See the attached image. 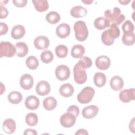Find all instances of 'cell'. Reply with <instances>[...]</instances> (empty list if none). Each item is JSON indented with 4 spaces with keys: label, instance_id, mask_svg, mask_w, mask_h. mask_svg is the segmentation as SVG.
I'll return each instance as SVG.
<instances>
[{
    "label": "cell",
    "instance_id": "obj_1",
    "mask_svg": "<svg viewBox=\"0 0 135 135\" xmlns=\"http://www.w3.org/2000/svg\"><path fill=\"white\" fill-rule=\"evenodd\" d=\"M104 16L110 23H114L119 25L125 20V16L121 14V10L118 7L113 8L112 9H107L104 12Z\"/></svg>",
    "mask_w": 135,
    "mask_h": 135
},
{
    "label": "cell",
    "instance_id": "obj_2",
    "mask_svg": "<svg viewBox=\"0 0 135 135\" xmlns=\"http://www.w3.org/2000/svg\"><path fill=\"white\" fill-rule=\"evenodd\" d=\"M75 32V36L79 41H84L88 36L89 31L86 23L83 21L76 22L73 26Z\"/></svg>",
    "mask_w": 135,
    "mask_h": 135
},
{
    "label": "cell",
    "instance_id": "obj_3",
    "mask_svg": "<svg viewBox=\"0 0 135 135\" xmlns=\"http://www.w3.org/2000/svg\"><path fill=\"white\" fill-rule=\"evenodd\" d=\"M95 94V90L91 86L84 88L77 95V100L81 104H86L91 102Z\"/></svg>",
    "mask_w": 135,
    "mask_h": 135
},
{
    "label": "cell",
    "instance_id": "obj_4",
    "mask_svg": "<svg viewBox=\"0 0 135 135\" xmlns=\"http://www.w3.org/2000/svg\"><path fill=\"white\" fill-rule=\"evenodd\" d=\"M73 74L74 80L78 84H83L87 80V74L85 70L79 62H78L73 68Z\"/></svg>",
    "mask_w": 135,
    "mask_h": 135
},
{
    "label": "cell",
    "instance_id": "obj_5",
    "mask_svg": "<svg viewBox=\"0 0 135 135\" xmlns=\"http://www.w3.org/2000/svg\"><path fill=\"white\" fill-rule=\"evenodd\" d=\"M16 47L11 43L2 41L0 44V57H13L16 53Z\"/></svg>",
    "mask_w": 135,
    "mask_h": 135
},
{
    "label": "cell",
    "instance_id": "obj_6",
    "mask_svg": "<svg viewBox=\"0 0 135 135\" xmlns=\"http://www.w3.org/2000/svg\"><path fill=\"white\" fill-rule=\"evenodd\" d=\"M56 78L60 81H65L70 76V70L66 65L61 64L57 66L55 71Z\"/></svg>",
    "mask_w": 135,
    "mask_h": 135
},
{
    "label": "cell",
    "instance_id": "obj_7",
    "mask_svg": "<svg viewBox=\"0 0 135 135\" xmlns=\"http://www.w3.org/2000/svg\"><path fill=\"white\" fill-rule=\"evenodd\" d=\"M76 117L73 114L66 112L62 114L60 118V123L64 128H71L75 123Z\"/></svg>",
    "mask_w": 135,
    "mask_h": 135
},
{
    "label": "cell",
    "instance_id": "obj_8",
    "mask_svg": "<svg viewBox=\"0 0 135 135\" xmlns=\"http://www.w3.org/2000/svg\"><path fill=\"white\" fill-rule=\"evenodd\" d=\"M120 100L124 103H128L135 99V90L134 88L124 89L119 93Z\"/></svg>",
    "mask_w": 135,
    "mask_h": 135
},
{
    "label": "cell",
    "instance_id": "obj_9",
    "mask_svg": "<svg viewBox=\"0 0 135 135\" xmlns=\"http://www.w3.org/2000/svg\"><path fill=\"white\" fill-rule=\"evenodd\" d=\"M35 90L38 95L44 96L50 93L51 90V86L48 82L42 80L37 83Z\"/></svg>",
    "mask_w": 135,
    "mask_h": 135
},
{
    "label": "cell",
    "instance_id": "obj_10",
    "mask_svg": "<svg viewBox=\"0 0 135 135\" xmlns=\"http://www.w3.org/2000/svg\"><path fill=\"white\" fill-rule=\"evenodd\" d=\"M99 112V108L95 105H90L84 108L82 111V114L83 118L90 119L97 115Z\"/></svg>",
    "mask_w": 135,
    "mask_h": 135
},
{
    "label": "cell",
    "instance_id": "obj_11",
    "mask_svg": "<svg viewBox=\"0 0 135 135\" xmlns=\"http://www.w3.org/2000/svg\"><path fill=\"white\" fill-rule=\"evenodd\" d=\"M34 45L38 50H45L49 47L50 41L46 36L40 35L34 39Z\"/></svg>",
    "mask_w": 135,
    "mask_h": 135
},
{
    "label": "cell",
    "instance_id": "obj_12",
    "mask_svg": "<svg viewBox=\"0 0 135 135\" xmlns=\"http://www.w3.org/2000/svg\"><path fill=\"white\" fill-rule=\"evenodd\" d=\"M95 65L100 70H105L110 66L111 61L109 57L105 55H101L98 56L95 60Z\"/></svg>",
    "mask_w": 135,
    "mask_h": 135
},
{
    "label": "cell",
    "instance_id": "obj_13",
    "mask_svg": "<svg viewBox=\"0 0 135 135\" xmlns=\"http://www.w3.org/2000/svg\"><path fill=\"white\" fill-rule=\"evenodd\" d=\"M71 32V28L69 24L63 23L60 24L56 28V34L61 38H65L68 37Z\"/></svg>",
    "mask_w": 135,
    "mask_h": 135
},
{
    "label": "cell",
    "instance_id": "obj_14",
    "mask_svg": "<svg viewBox=\"0 0 135 135\" xmlns=\"http://www.w3.org/2000/svg\"><path fill=\"white\" fill-rule=\"evenodd\" d=\"M34 83L33 78L31 75L29 74H24L21 76L20 81L21 86L24 90L31 89Z\"/></svg>",
    "mask_w": 135,
    "mask_h": 135
},
{
    "label": "cell",
    "instance_id": "obj_15",
    "mask_svg": "<svg viewBox=\"0 0 135 135\" xmlns=\"http://www.w3.org/2000/svg\"><path fill=\"white\" fill-rule=\"evenodd\" d=\"M24 103L27 109L34 110L38 108L40 105V100L36 96L31 95L26 98Z\"/></svg>",
    "mask_w": 135,
    "mask_h": 135
},
{
    "label": "cell",
    "instance_id": "obj_16",
    "mask_svg": "<svg viewBox=\"0 0 135 135\" xmlns=\"http://www.w3.org/2000/svg\"><path fill=\"white\" fill-rule=\"evenodd\" d=\"M110 85L111 89L115 91L121 90L124 86L123 79L119 76L115 75L113 76L110 80Z\"/></svg>",
    "mask_w": 135,
    "mask_h": 135
},
{
    "label": "cell",
    "instance_id": "obj_17",
    "mask_svg": "<svg viewBox=\"0 0 135 135\" xmlns=\"http://www.w3.org/2000/svg\"><path fill=\"white\" fill-rule=\"evenodd\" d=\"M25 34V27L20 24L14 26L11 31V36L15 40L22 38Z\"/></svg>",
    "mask_w": 135,
    "mask_h": 135
},
{
    "label": "cell",
    "instance_id": "obj_18",
    "mask_svg": "<svg viewBox=\"0 0 135 135\" xmlns=\"http://www.w3.org/2000/svg\"><path fill=\"white\" fill-rule=\"evenodd\" d=\"M16 128L15 121L12 119H7L3 123V130L6 133L11 134L14 133Z\"/></svg>",
    "mask_w": 135,
    "mask_h": 135
},
{
    "label": "cell",
    "instance_id": "obj_19",
    "mask_svg": "<svg viewBox=\"0 0 135 135\" xmlns=\"http://www.w3.org/2000/svg\"><path fill=\"white\" fill-rule=\"evenodd\" d=\"M70 14L75 18L83 17L87 14V10L82 6H75L71 9Z\"/></svg>",
    "mask_w": 135,
    "mask_h": 135
},
{
    "label": "cell",
    "instance_id": "obj_20",
    "mask_svg": "<svg viewBox=\"0 0 135 135\" xmlns=\"http://www.w3.org/2000/svg\"><path fill=\"white\" fill-rule=\"evenodd\" d=\"M110 22L105 17H99L97 18L94 22V25L95 28L99 30H102L110 27Z\"/></svg>",
    "mask_w": 135,
    "mask_h": 135
},
{
    "label": "cell",
    "instance_id": "obj_21",
    "mask_svg": "<svg viewBox=\"0 0 135 135\" xmlns=\"http://www.w3.org/2000/svg\"><path fill=\"white\" fill-rule=\"evenodd\" d=\"M16 54L20 57H23L27 55L28 52L27 45L23 42H17L15 44Z\"/></svg>",
    "mask_w": 135,
    "mask_h": 135
},
{
    "label": "cell",
    "instance_id": "obj_22",
    "mask_svg": "<svg viewBox=\"0 0 135 135\" xmlns=\"http://www.w3.org/2000/svg\"><path fill=\"white\" fill-rule=\"evenodd\" d=\"M60 94L63 97L68 98L72 96L74 93V88L70 83H64L60 88Z\"/></svg>",
    "mask_w": 135,
    "mask_h": 135
},
{
    "label": "cell",
    "instance_id": "obj_23",
    "mask_svg": "<svg viewBox=\"0 0 135 135\" xmlns=\"http://www.w3.org/2000/svg\"><path fill=\"white\" fill-rule=\"evenodd\" d=\"M32 3L35 9L39 12H43L47 11L49 4L46 0H33Z\"/></svg>",
    "mask_w": 135,
    "mask_h": 135
},
{
    "label": "cell",
    "instance_id": "obj_24",
    "mask_svg": "<svg viewBox=\"0 0 135 135\" xmlns=\"http://www.w3.org/2000/svg\"><path fill=\"white\" fill-rule=\"evenodd\" d=\"M85 53V48L84 47L80 44L74 45L72 49L71 52V54L72 57L76 59L81 58L83 54Z\"/></svg>",
    "mask_w": 135,
    "mask_h": 135
},
{
    "label": "cell",
    "instance_id": "obj_25",
    "mask_svg": "<svg viewBox=\"0 0 135 135\" xmlns=\"http://www.w3.org/2000/svg\"><path fill=\"white\" fill-rule=\"evenodd\" d=\"M43 105L45 110L51 111L56 108L57 101L56 99L53 97H48L43 100Z\"/></svg>",
    "mask_w": 135,
    "mask_h": 135
},
{
    "label": "cell",
    "instance_id": "obj_26",
    "mask_svg": "<svg viewBox=\"0 0 135 135\" xmlns=\"http://www.w3.org/2000/svg\"><path fill=\"white\" fill-rule=\"evenodd\" d=\"M94 83L97 87L101 88L106 83L107 78L105 75L102 72H97L93 78Z\"/></svg>",
    "mask_w": 135,
    "mask_h": 135
},
{
    "label": "cell",
    "instance_id": "obj_27",
    "mask_svg": "<svg viewBox=\"0 0 135 135\" xmlns=\"http://www.w3.org/2000/svg\"><path fill=\"white\" fill-rule=\"evenodd\" d=\"M8 101L14 104H16L20 103L22 99L23 96L22 94L18 91H12L11 92L7 97Z\"/></svg>",
    "mask_w": 135,
    "mask_h": 135
},
{
    "label": "cell",
    "instance_id": "obj_28",
    "mask_svg": "<svg viewBox=\"0 0 135 135\" xmlns=\"http://www.w3.org/2000/svg\"><path fill=\"white\" fill-rule=\"evenodd\" d=\"M46 20L50 24H55L57 23L61 19L60 14L55 11H51L49 12L45 17Z\"/></svg>",
    "mask_w": 135,
    "mask_h": 135
},
{
    "label": "cell",
    "instance_id": "obj_29",
    "mask_svg": "<svg viewBox=\"0 0 135 135\" xmlns=\"http://www.w3.org/2000/svg\"><path fill=\"white\" fill-rule=\"evenodd\" d=\"M25 63L27 67L31 70H35L39 65V62L37 59L33 55L28 56L26 59Z\"/></svg>",
    "mask_w": 135,
    "mask_h": 135
},
{
    "label": "cell",
    "instance_id": "obj_30",
    "mask_svg": "<svg viewBox=\"0 0 135 135\" xmlns=\"http://www.w3.org/2000/svg\"><path fill=\"white\" fill-rule=\"evenodd\" d=\"M55 52L56 56L58 57L64 58L68 55V48L65 45H59L55 47Z\"/></svg>",
    "mask_w": 135,
    "mask_h": 135
},
{
    "label": "cell",
    "instance_id": "obj_31",
    "mask_svg": "<svg viewBox=\"0 0 135 135\" xmlns=\"http://www.w3.org/2000/svg\"><path fill=\"white\" fill-rule=\"evenodd\" d=\"M121 40L122 43L127 46L132 45L134 43L135 40L134 32L130 34H123Z\"/></svg>",
    "mask_w": 135,
    "mask_h": 135
},
{
    "label": "cell",
    "instance_id": "obj_32",
    "mask_svg": "<svg viewBox=\"0 0 135 135\" xmlns=\"http://www.w3.org/2000/svg\"><path fill=\"white\" fill-rule=\"evenodd\" d=\"M25 121L27 124L30 126H35L38 122L37 115L33 112L27 114L25 117Z\"/></svg>",
    "mask_w": 135,
    "mask_h": 135
},
{
    "label": "cell",
    "instance_id": "obj_33",
    "mask_svg": "<svg viewBox=\"0 0 135 135\" xmlns=\"http://www.w3.org/2000/svg\"><path fill=\"white\" fill-rule=\"evenodd\" d=\"M109 34L113 39H116L120 36V31L117 25L114 23L111 24L110 28L108 30Z\"/></svg>",
    "mask_w": 135,
    "mask_h": 135
},
{
    "label": "cell",
    "instance_id": "obj_34",
    "mask_svg": "<svg viewBox=\"0 0 135 135\" xmlns=\"http://www.w3.org/2000/svg\"><path fill=\"white\" fill-rule=\"evenodd\" d=\"M41 61L46 64L49 63L53 60V54L52 52L50 50H46L42 52L41 54Z\"/></svg>",
    "mask_w": 135,
    "mask_h": 135
},
{
    "label": "cell",
    "instance_id": "obj_35",
    "mask_svg": "<svg viewBox=\"0 0 135 135\" xmlns=\"http://www.w3.org/2000/svg\"><path fill=\"white\" fill-rule=\"evenodd\" d=\"M101 40L102 43L107 46L112 45L114 42V39L112 38L109 34L108 30L102 32L101 35Z\"/></svg>",
    "mask_w": 135,
    "mask_h": 135
},
{
    "label": "cell",
    "instance_id": "obj_36",
    "mask_svg": "<svg viewBox=\"0 0 135 135\" xmlns=\"http://www.w3.org/2000/svg\"><path fill=\"white\" fill-rule=\"evenodd\" d=\"M122 30L124 34H130L133 33L134 27L133 23L130 21L127 20L122 24Z\"/></svg>",
    "mask_w": 135,
    "mask_h": 135
},
{
    "label": "cell",
    "instance_id": "obj_37",
    "mask_svg": "<svg viewBox=\"0 0 135 135\" xmlns=\"http://www.w3.org/2000/svg\"><path fill=\"white\" fill-rule=\"evenodd\" d=\"M78 62L85 69L90 68L92 64L91 59L87 56H84L83 57H81Z\"/></svg>",
    "mask_w": 135,
    "mask_h": 135
},
{
    "label": "cell",
    "instance_id": "obj_38",
    "mask_svg": "<svg viewBox=\"0 0 135 135\" xmlns=\"http://www.w3.org/2000/svg\"><path fill=\"white\" fill-rule=\"evenodd\" d=\"M67 112L71 113L73 114L74 115H75L76 117H78L79 115L80 110H79V107H77L76 105H72L68 108V109L67 110Z\"/></svg>",
    "mask_w": 135,
    "mask_h": 135
},
{
    "label": "cell",
    "instance_id": "obj_39",
    "mask_svg": "<svg viewBox=\"0 0 135 135\" xmlns=\"http://www.w3.org/2000/svg\"><path fill=\"white\" fill-rule=\"evenodd\" d=\"M14 5L17 7H23L27 4V0H13Z\"/></svg>",
    "mask_w": 135,
    "mask_h": 135
},
{
    "label": "cell",
    "instance_id": "obj_40",
    "mask_svg": "<svg viewBox=\"0 0 135 135\" xmlns=\"http://www.w3.org/2000/svg\"><path fill=\"white\" fill-rule=\"evenodd\" d=\"M8 30L7 25L3 22L0 23V34L1 35H5L7 33Z\"/></svg>",
    "mask_w": 135,
    "mask_h": 135
},
{
    "label": "cell",
    "instance_id": "obj_41",
    "mask_svg": "<svg viewBox=\"0 0 135 135\" xmlns=\"http://www.w3.org/2000/svg\"><path fill=\"white\" fill-rule=\"evenodd\" d=\"M1 8V16H0V18L2 19V18H6L8 14V11L7 10V9L4 6L1 5L0 6Z\"/></svg>",
    "mask_w": 135,
    "mask_h": 135
},
{
    "label": "cell",
    "instance_id": "obj_42",
    "mask_svg": "<svg viewBox=\"0 0 135 135\" xmlns=\"http://www.w3.org/2000/svg\"><path fill=\"white\" fill-rule=\"evenodd\" d=\"M24 135H37V133L35 129H27L24 130L23 133Z\"/></svg>",
    "mask_w": 135,
    "mask_h": 135
},
{
    "label": "cell",
    "instance_id": "obj_43",
    "mask_svg": "<svg viewBox=\"0 0 135 135\" xmlns=\"http://www.w3.org/2000/svg\"><path fill=\"white\" fill-rule=\"evenodd\" d=\"M89 134V133L88 132V131L85 130V129H79L76 132H75V135H78V134H83V135H85V134H86L88 135Z\"/></svg>",
    "mask_w": 135,
    "mask_h": 135
},
{
    "label": "cell",
    "instance_id": "obj_44",
    "mask_svg": "<svg viewBox=\"0 0 135 135\" xmlns=\"http://www.w3.org/2000/svg\"><path fill=\"white\" fill-rule=\"evenodd\" d=\"M134 118H133V119H132V120L130 121V122L129 123L130 130V131H132L133 133L134 132Z\"/></svg>",
    "mask_w": 135,
    "mask_h": 135
},
{
    "label": "cell",
    "instance_id": "obj_45",
    "mask_svg": "<svg viewBox=\"0 0 135 135\" xmlns=\"http://www.w3.org/2000/svg\"><path fill=\"white\" fill-rule=\"evenodd\" d=\"M130 2V1H126V0H124V1H119V2L120 3H121V4H122V5H127Z\"/></svg>",
    "mask_w": 135,
    "mask_h": 135
},
{
    "label": "cell",
    "instance_id": "obj_46",
    "mask_svg": "<svg viewBox=\"0 0 135 135\" xmlns=\"http://www.w3.org/2000/svg\"><path fill=\"white\" fill-rule=\"evenodd\" d=\"M82 2H83L84 3L86 4V5H90L91 4L92 2H93V1H88V0H85V1H82Z\"/></svg>",
    "mask_w": 135,
    "mask_h": 135
}]
</instances>
